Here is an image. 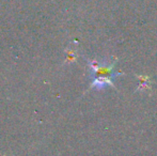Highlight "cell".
<instances>
[{
  "mask_svg": "<svg viewBox=\"0 0 157 156\" xmlns=\"http://www.w3.org/2000/svg\"><path fill=\"white\" fill-rule=\"evenodd\" d=\"M117 61L105 64V62L99 63V61L92 60L89 61V67L93 74V82L91 85V88H105L106 86L114 87V83L112 78L114 76L121 75L122 73H114V65Z\"/></svg>",
  "mask_w": 157,
  "mask_h": 156,
  "instance_id": "1",
  "label": "cell"
},
{
  "mask_svg": "<svg viewBox=\"0 0 157 156\" xmlns=\"http://www.w3.org/2000/svg\"><path fill=\"white\" fill-rule=\"evenodd\" d=\"M138 91H147L151 89V79L147 76H138Z\"/></svg>",
  "mask_w": 157,
  "mask_h": 156,
  "instance_id": "2",
  "label": "cell"
}]
</instances>
